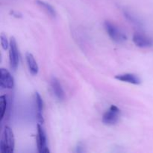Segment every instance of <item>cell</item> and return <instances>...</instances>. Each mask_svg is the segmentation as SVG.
<instances>
[{"label":"cell","instance_id":"cell-1","mask_svg":"<svg viewBox=\"0 0 153 153\" xmlns=\"http://www.w3.org/2000/svg\"><path fill=\"white\" fill-rule=\"evenodd\" d=\"M15 139L13 131L9 126H5L3 129L0 140V152L13 153Z\"/></svg>","mask_w":153,"mask_h":153},{"label":"cell","instance_id":"cell-2","mask_svg":"<svg viewBox=\"0 0 153 153\" xmlns=\"http://www.w3.org/2000/svg\"><path fill=\"white\" fill-rule=\"evenodd\" d=\"M104 28L108 35L114 42L117 43H122L126 41L127 37L125 33L113 22L108 20L104 22Z\"/></svg>","mask_w":153,"mask_h":153},{"label":"cell","instance_id":"cell-3","mask_svg":"<svg viewBox=\"0 0 153 153\" xmlns=\"http://www.w3.org/2000/svg\"><path fill=\"white\" fill-rule=\"evenodd\" d=\"M120 116V110L119 108L113 105L103 114V123L107 126L115 125L119 120Z\"/></svg>","mask_w":153,"mask_h":153},{"label":"cell","instance_id":"cell-4","mask_svg":"<svg viewBox=\"0 0 153 153\" xmlns=\"http://www.w3.org/2000/svg\"><path fill=\"white\" fill-rule=\"evenodd\" d=\"M37 146L39 153H49V149L47 145L46 131L43 124L37 123Z\"/></svg>","mask_w":153,"mask_h":153},{"label":"cell","instance_id":"cell-5","mask_svg":"<svg viewBox=\"0 0 153 153\" xmlns=\"http://www.w3.org/2000/svg\"><path fill=\"white\" fill-rule=\"evenodd\" d=\"M19 61V55L16 41L14 37H11L10 39V46H9V62H10V68L14 71L17 68Z\"/></svg>","mask_w":153,"mask_h":153},{"label":"cell","instance_id":"cell-6","mask_svg":"<svg viewBox=\"0 0 153 153\" xmlns=\"http://www.w3.org/2000/svg\"><path fill=\"white\" fill-rule=\"evenodd\" d=\"M0 87L2 89L10 90L14 87V79L10 72L4 68L0 70Z\"/></svg>","mask_w":153,"mask_h":153},{"label":"cell","instance_id":"cell-7","mask_svg":"<svg viewBox=\"0 0 153 153\" xmlns=\"http://www.w3.org/2000/svg\"><path fill=\"white\" fill-rule=\"evenodd\" d=\"M50 88L55 98L59 102L64 101L65 99V93H64L63 87L61 82L57 78L52 77L50 80Z\"/></svg>","mask_w":153,"mask_h":153},{"label":"cell","instance_id":"cell-8","mask_svg":"<svg viewBox=\"0 0 153 153\" xmlns=\"http://www.w3.org/2000/svg\"><path fill=\"white\" fill-rule=\"evenodd\" d=\"M34 105H35L36 116H37V122L40 124H43V101L41 96L38 92L34 94Z\"/></svg>","mask_w":153,"mask_h":153},{"label":"cell","instance_id":"cell-9","mask_svg":"<svg viewBox=\"0 0 153 153\" xmlns=\"http://www.w3.org/2000/svg\"><path fill=\"white\" fill-rule=\"evenodd\" d=\"M134 44L140 48H148L152 46V41L150 38L140 33H135L132 37Z\"/></svg>","mask_w":153,"mask_h":153},{"label":"cell","instance_id":"cell-10","mask_svg":"<svg viewBox=\"0 0 153 153\" xmlns=\"http://www.w3.org/2000/svg\"><path fill=\"white\" fill-rule=\"evenodd\" d=\"M115 79L123 82L132 84V85H140L141 83V80L137 75L134 73H123V74L117 75Z\"/></svg>","mask_w":153,"mask_h":153},{"label":"cell","instance_id":"cell-11","mask_svg":"<svg viewBox=\"0 0 153 153\" xmlns=\"http://www.w3.org/2000/svg\"><path fill=\"white\" fill-rule=\"evenodd\" d=\"M25 61H26L27 66L29 72L33 76H36L38 73L39 67L37 64V61L34 59V57L30 52H27L25 54Z\"/></svg>","mask_w":153,"mask_h":153},{"label":"cell","instance_id":"cell-12","mask_svg":"<svg viewBox=\"0 0 153 153\" xmlns=\"http://www.w3.org/2000/svg\"><path fill=\"white\" fill-rule=\"evenodd\" d=\"M35 2L48 15H49V16L53 18L56 16V10H55V9L49 3L46 2L44 1H42V0H36Z\"/></svg>","mask_w":153,"mask_h":153},{"label":"cell","instance_id":"cell-13","mask_svg":"<svg viewBox=\"0 0 153 153\" xmlns=\"http://www.w3.org/2000/svg\"><path fill=\"white\" fill-rule=\"evenodd\" d=\"M123 15L124 16H125L126 19L128 21H129V22H131V23H132L133 25L138 27H141L142 25H143V23H142V22L140 21V19H139L136 15H134V13H131V12L126 10H124Z\"/></svg>","mask_w":153,"mask_h":153},{"label":"cell","instance_id":"cell-14","mask_svg":"<svg viewBox=\"0 0 153 153\" xmlns=\"http://www.w3.org/2000/svg\"><path fill=\"white\" fill-rule=\"evenodd\" d=\"M7 107V99L6 96L0 97V119L2 120L5 115Z\"/></svg>","mask_w":153,"mask_h":153},{"label":"cell","instance_id":"cell-15","mask_svg":"<svg viewBox=\"0 0 153 153\" xmlns=\"http://www.w3.org/2000/svg\"><path fill=\"white\" fill-rule=\"evenodd\" d=\"M0 39H1V47L4 49H7L9 48V46H10V42H8L7 40V37L6 35H4V34H1V36H0Z\"/></svg>","mask_w":153,"mask_h":153}]
</instances>
